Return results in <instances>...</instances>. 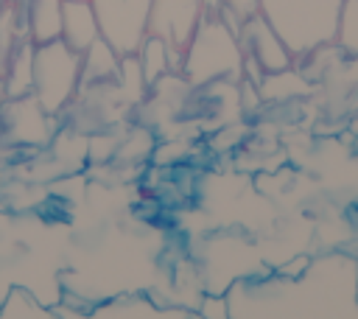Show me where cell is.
Segmentation results:
<instances>
[{
  "label": "cell",
  "mask_w": 358,
  "mask_h": 319,
  "mask_svg": "<svg viewBox=\"0 0 358 319\" xmlns=\"http://www.w3.org/2000/svg\"><path fill=\"white\" fill-rule=\"evenodd\" d=\"M224 6H229V8L238 11L241 17H252V14H257V0H224Z\"/></svg>",
  "instance_id": "20"
},
{
  "label": "cell",
  "mask_w": 358,
  "mask_h": 319,
  "mask_svg": "<svg viewBox=\"0 0 358 319\" xmlns=\"http://www.w3.org/2000/svg\"><path fill=\"white\" fill-rule=\"evenodd\" d=\"M238 42L243 48L246 56H252L266 76H274V73H285L291 70L296 62L291 56V50L285 48V42L277 36V31L260 17V14H252L243 20V28L238 34Z\"/></svg>",
  "instance_id": "8"
},
{
  "label": "cell",
  "mask_w": 358,
  "mask_h": 319,
  "mask_svg": "<svg viewBox=\"0 0 358 319\" xmlns=\"http://www.w3.org/2000/svg\"><path fill=\"white\" fill-rule=\"evenodd\" d=\"M101 39L112 45L117 56L137 53L148 34V14L154 0H90Z\"/></svg>",
  "instance_id": "5"
},
{
  "label": "cell",
  "mask_w": 358,
  "mask_h": 319,
  "mask_svg": "<svg viewBox=\"0 0 358 319\" xmlns=\"http://www.w3.org/2000/svg\"><path fill=\"white\" fill-rule=\"evenodd\" d=\"M6 3H11V6L17 8V17H20V25H22V31L28 34V17H25V0H6Z\"/></svg>",
  "instance_id": "21"
},
{
  "label": "cell",
  "mask_w": 358,
  "mask_h": 319,
  "mask_svg": "<svg viewBox=\"0 0 358 319\" xmlns=\"http://www.w3.org/2000/svg\"><path fill=\"white\" fill-rule=\"evenodd\" d=\"M137 62H140L143 78H145V84L151 90L162 76H168V45L159 36L145 34V39L137 48Z\"/></svg>",
  "instance_id": "15"
},
{
  "label": "cell",
  "mask_w": 358,
  "mask_h": 319,
  "mask_svg": "<svg viewBox=\"0 0 358 319\" xmlns=\"http://www.w3.org/2000/svg\"><path fill=\"white\" fill-rule=\"evenodd\" d=\"M81 92V53L62 36L34 48V98L45 115H62Z\"/></svg>",
  "instance_id": "4"
},
{
  "label": "cell",
  "mask_w": 358,
  "mask_h": 319,
  "mask_svg": "<svg viewBox=\"0 0 358 319\" xmlns=\"http://www.w3.org/2000/svg\"><path fill=\"white\" fill-rule=\"evenodd\" d=\"M53 311H56L59 319H90V308H76V305H70V302H64V299L56 302Z\"/></svg>",
  "instance_id": "19"
},
{
  "label": "cell",
  "mask_w": 358,
  "mask_h": 319,
  "mask_svg": "<svg viewBox=\"0 0 358 319\" xmlns=\"http://www.w3.org/2000/svg\"><path fill=\"white\" fill-rule=\"evenodd\" d=\"M224 297L229 319H358V257L322 252L299 274L238 277Z\"/></svg>",
  "instance_id": "1"
},
{
  "label": "cell",
  "mask_w": 358,
  "mask_h": 319,
  "mask_svg": "<svg viewBox=\"0 0 358 319\" xmlns=\"http://www.w3.org/2000/svg\"><path fill=\"white\" fill-rule=\"evenodd\" d=\"M34 48L36 45L31 39H22L14 48L8 70L3 76V95H6V101L25 98V95L34 92Z\"/></svg>",
  "instance_id": "12"
},
{
  "label": "cell",
  "mask_w": 358,
  "mask_h": 319,
  "mask_svg": "<svg viewBox=\"0 0 358 319\" xmlns=\"http://www.w3.org/2000/svg\"><path fill=\"white\" fill-rule=\"evenodd\" d=\"M201 6H204L207 14H215V11L224 6V0H201Z\"/></svg>",
  "instance_id": "22"
},
{
  "label": "cell",
  "mask_w": 358,
  "mask_h": 319,
  "mask_svg": "<svg viewBox=\"0 0 358 319\" xmlns=\"http://www.w3.org/2000/svg\"><path fill=\"white\" fill-rule=\"evenodd\" d=\"M344 0H257V14L277 31L294 62L336 42Z\"/></svg>",
  "instance_id": "2"
},
{
  "label": "cell",
  "mask_w": 358,
  "mask_h": 319,
  "mask_svg": "<svg viewBox=\"0 0 358 319\" xmlns=\"http://www.w3.org/2000/svg\"><path fill=\"white\" fill-rule=\"evenodd\" d=\"M8 112V123L6 132L11 140L20 143H48L50 137V115H45V109L36 104L34 95L25 98H14L6 104Z\"/></svg>",
  "instance_id": "9"
},
{
  "label": "cell",
  "mask_w": 358,
  "mask_h": 319,
  "mask_svg": "<svg viewBox=\"0 0 358 319\" xmlns=\"http://www.w3.org/2000/svg\"><path fill=\"white\" fill-rule=\"evenodd\" d=\"M3 6H6V0H0V11H3Z\"/></svg>",
  "instance_id": "23"
},
{
  "label": "cell",
  "mask_w": 358,
  "mask_h": 319,
  "mask_svg": "<svg viewBox=\"0 0 358 319\" xmlns=\"http://www.w3.org/2000/svg\"><path fill=\"white\" fill-rule=\"evenodd\" d=\"M22 39H28V34H25L22 25H20L17 8H14L11 3H6L3 11H0V81H3L6 70H8V62H11L14 48H17Z\"/></svg>",
  "instance_id": "16"
},
{
  "label": "cell",
  "mask_w": 358,
  "mask_h": 319,
  "mask_svg": "<svg viewBox=\"0 0 358 319\" xmlns=\"http://www.w3.org/2000/svg\"><path fill=\"white\" fill-rule=\"evenodd\" d=\"M90 319H204V316L196 308L162 305L145 291H129L92 305Z\"/></svg>",
  "instance_id": "7"
},
{
  "label": "cell",
  "mask_w": 358,
  "mask_h": 319,
  "mask_svg": "<svg viewBox=\"0 0 358 319\" xmlns=\"http://www.w3.org/2000/svg\"><path fill=\"white\" fill-rule=\"evenodd\" d=\"M344 59H358V0H344L333 42Z\"/></svg>",
  "instance_id": "17"
},
{
  "label": "cell",
  "mask_w": 358,
  "mask_h": 319,
  "mask_svg": "<svg viewBox=\"0 0 358 319\" xmlns=\"http://www.w3.org/2000/svg\"><path fill=\"white\" fill-rule=\"evenodd\" d=\"M201 17V0H154L148 14V34L159 36L168 48L185 50Z\"/></svg>",
  "instance_id": "6"
},
{
  "label": "cell",
  "mask_w": 358,
  "mask_h": 319,
  "mask_svg": "<svg viewBox=\"0 0 358 319\" xmlns=\"http://www.w3.org/2000/svg\"><path fill=\"white\" fill-rule=\"evenodd\" d=\"M0 319H59L50 305H42L31 291L14 285L0 302Z\"/></svg>",
  "instance_id": "14"
},
{
  "label": "cell",
  "mask_w": 358,
  "mask_h": 319,
  "mask_svg": "<svg viewBox=\"0 0 358 319\" xmlns=\"http://www.w3.org/2000/svg\"><path fill=\"white\" fill-rule=\"evenodd\" d=\"M62 3L64 0H25L28 39L34 45L59 39V34H62Z\"/></svg>",
  "instance_id": "13"
},
{
  "label": "cell",
  "mask_w": 358,
  "mask_h": 319,
  "mask_svg": "<svg viewBox=\"0 0 358 319\" xmlns=\"http://www.w3.org/2000/svg\"><path fill=\"white\" fill-rule=\"evenodd\" d=\"M59 36L78 53H84L101 36L90 0H64L62 3V34Z\"/></svg>",
  "instance_id": "10"
},
{
  "label": "cell",
  "mask_w": 358,
  "mask_h": 319,
  "mask_svg": "<svg viewBox=\"0 0 358 319\" xmlns=\"http://www.w3.org/2000/svg\"><path fill=\"white\" fill-rule=\"evenodd\" d=\"M120 73V56L112 50L106 39H95L81 53V87H98V84H115Z\"/></svg>",
  "instance_id": "11"
},
{
  "label": "cell",
  "mask_w": 358,
  "mask_h": 319,
  "mask_svg": "<svg viewBox=\"0 0 358 319\" xmlns=\"http://www.w3.org/2000/svg\"><path fill=\"white\" fill-rule=\"evenodd\" d=\"M204 319H229V308H227V297L224 294H213L207 291L196 308Z\"/></svg>",
  "instance_id": "18"
},
{
  "label": "cell",
  "mask_w": 358,
  "mask_h": 319,
  "mask_svg": "<svg viewBox=\"0 0 358 319\" xmlns=\"http://www.w3.org/2000/svg\"><path fill=\"white\" fill-rule=\"evenodd\" d=\"M182 78L187 81V87L243 81V48L218 14L204 11V17L199 20L190 42L185 45Z\"/></svg>",
  "instance_id": "3"
}]
</instances>
